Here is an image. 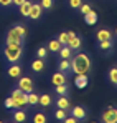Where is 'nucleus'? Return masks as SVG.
<instances>
[{"instance_id": "nucleus-1", "label": "nucleus", "mask_w": 117, "mask_h": 123, "mask_svg": "<svg viewBox=\"0 0 117 123\" xmlns=\"http://www.w3.org/2000/svg\"><path fill=\"white\" fill-rule=\"evenodd\" d=\"M71 72H74V75H87L91 72V58H89V55L79 52L74 58H71Z\"/></svg>"}, {"instance_id": "nucleus-2", "label": "nucleus", "mask_w": 117, "mask_h": 123, "mask_svg": "<svg viewBox=\"0 0 117 123\" xmlns=\"http://www.w3.org/2000/svg\"><path fill=\"white\" fill-rule=\"evenodd\" d=\"M3 57L8 63H18L23 57V43H15V42H5L3 48Z\"/></svg>"}, {"instance_id": "nucleus-3", "label": "nucleus", "mask_w": 117, "mask_h": 123, "mask_svg": "<svg viewBox=\"0 0 117 123\" xmlns=\"http://www.w3.org/2000/svg\"><path fill=\"white\" fill-rule=\"evenodd\" d=\"M25 35H26V28L23 25H15L7 32L5 42H15V43H23L25 42Z\"/></svg>"}, {"instance_id": "nucleus-4", "label": "nucleus", "mask_w": 117, "mask_h": 123, "mask_svg": "<svg viewBox=\"0 0 117 123\" xmlns=\"http://www.w3.org/2000/svg\"><path fill=\"white\" fill-rule=\"evenodd\" d=\"M10 97H12L13 102H15V108H23V106L28 105V93L21 92L20 88H15Z\"/></svg>"}, {"instance_id": "nucleus-5", "label": "nucleus", "mask_w": 117, "mask_h": 123, "mask_svg": "<svg viewBox=\"0 0 117 123\" xmlns=\"http://www.w3.org/2000/svg\"><path fill=\"white\" fill-rule=\"evenodd\" d=\"M17 88H20L21 92L25 93H30V92H35V82L31 77L25 75V77H18V82H17Z\"/></svg>"}, {"instance_id": "nucleus-6", "label": "nucleus", "mask_w": 117, "mask_h": 123, "mask_svg": "<svg viewBox=\"0 0 117 123\" xmlns=\"http://www.w3.org/2000/svg\"><path fill=\"white\" fill-rule=\"evenodd\" d=\"M101 122L104 123H117V108L116 106H107L101 113Z\"/></svg>"}, {"instance_id": "nucleus-7", "label": "nucleus", "mask_w": 117, "mask_h": 123, "mask_svg": "<svg viewBox=\"0 0 117 123\" xmlns=\"http://www.w3.org/2000/svg\"><path fill=\"white\" fill-rule=\"evenodd\" d=\"M71 50H79L81 48V45H82V42L79 38V35H76L74 32H68V43H66Z\"/></svg>"}, {"instance_id": "nucleus-8", "label": "nucleus", "mask_w": 117, "mask_h": 123, "mask_svg": "<svg viewBox=\"0 0 117 123\" xmlns=\"http://www.w3.org/2000/svg\"><path fill=\"white\" fill-rule=\"evenodd\" d=\"M21 73H23V67L20 63H10L7 68V75L12 78H18V77H21Z\"/></svg>"}, {"instance_id": "nucleus-9", "label": "nucleus", "mask_w": 117, "mask_h": 123, "mask_svg": "<svg viewBox=\"0 0 117 123\" xmlns=\"http://www.w3.org/2000/svg\"><path fill=\"white\" fill-rule=\"evenodd\" d=\"M41 13H43V7H41V3H33L31 5V8H30V13H28V18H31V20H38L40 17H41Z\"/></svg>"}, {"instance_id": "nucleus-10", "label": "nucleus", "mask_w": 117, "mask_h": 123, "mask_svg": "<svg viewBox=\"0 0 117 123\" xmlns=\"http://www.w3.org/2000/svg\"><path fill=\"white\" fill-rule=\"evenodd\" d=\"M71 115H73L76 120H86L87 111H86V108H84V106L76 105V106H73V108H71Z\"/></svg>"}, {"instance_id": "nucleus-11", "label": "nucleus", "mask_w": 117, "mask_h": 123, "mask_svg": "<svg viewBox=\"0 0 117 123\" xmlns=\"http://www.w3.org/2000/svg\"><path fill=\"white\" fill-rule=\"evenodd\" d=\"M56 106H58V108H63V110H69V108H71V103H69L68 95H58Z\"/></svg>"}, {"instance_id": "nucleus-12", "label": "nucleus", "mask_w": 117, "mask_h": 123, "mask_svg": "<svg viewBox=\"0 0 117 123\" xmlns=\"http://www.w3.org/2000/svg\"><path fill=\"white\" fill-rule=\"evenodd\" d=\"M51 83L56 86V85H61V83H66V73H63V72H56V73H53L51 75Z\"/></svg>"}, {"instance_id": "nucleus-13", "label": "nucleus", "mask_w": 117, "mask_h": 123, "mask_svg": "<svg viewBox=\"0 0 117 123\" xmlns=\"http://www.w3.org/2000/svg\"><path fill=\"white\" fill-rule=\"evenodd\" d=\"M26 118H28V113H26L25 110H21V108H15V113H13V122L21 123V122H26Z\"/></svg>"}, {"instance_id": "nucleus-14", "label": "nucleus", "mask_w": 117, "mask_h": 123, "mask_svg": "<svg viewBox=\"0 0 117 123\" xmlns=\"http://www.w3.org/2000/svg\"><path fill=\"white\" fill-rule=\"evenodd\" d=\"M58 70L63 73H68L71 72V58H61L58 63Z\"/></svg>"}, {"instance_id": "nucleus-15", "label": "nucleus", "mask_w": 117, "mask_h": 123, "mask_svg": "<svg viewBox=\"0 0 117 123\" xmlns=\"http://www.w3.org/2000/svg\"><path fill=\"white\" fill-rule=\"evenodd\" d=\"M112 32L109 30V28H101V30H97V33H96V38L99 40H109V38H112Z\"/></svg>"}, {"instance_id": "nucleus-16", "label": "nucleus", "mask_w": 117, "mask_h": 123, "mask_svg": "<svg viewBox=\"0 0 117 123\" xmlns=\"http://www.w3.org/2000/svg\"><path fill=\"white\" fill-rule=\"evenodd\" d=\"M31 5H33V2L31 0H25L21 5L18 7V10H20V15L21 17H28V13H30V8H31Z\"/></svg>"}, {"instance_id": "nucleus-17", "label": "nucleus", "mask_w": 117, "mask_h": 123, "mask_svg": "<svg viewBox=\"0 0 117 123\" xmlns=\"http://www.w3.org/2000/svg\"><path fill=\"white\" fill-rule=\"evenodd\" d=\"M87 83H89L87 75H76V78H74V85H76V88H86Z\"/></svg>"}, {"instance_id": "nucleus-18", "label": "nucleus", "mask_w": 117, "mask_h": 123, "mask_svg": "<svg viewBox=\"0 0 117 123\" xmlns=\"http://www.w3.org/2000/svg\"><path fill=\"white\" fill-rule=\"evenodd\" d=\"M112 47H114V40H112V38H109V40H99L97 42V48L102 50V52H109Z\"/></svg>"}, {"instance_id": "nucleus-19", "label": "nucleus", "mask_w": 117, "mask_h": 123, "mask_svg": "<svg viewBox=\"0 0 117 123\" xmlns=\"http://www.w3.org/2000/svg\"><path fill=\"white\" fill-rule=\"evenodd\" d=\"M31 70L36 73H41L45 70V58H36V60L31 62Z\"/></svg>"}, {"instance_id": "nucleus-20", "label": "nucleus", "mask_w": 117, "mask_h": 123, "mask_svg": "<svg viewBox=\"0 0 117 123\" xmlns=\"http://www.w3.org/2000/svg\"><path fill=\"white\" fill-rule=\"evenodd\" d=\"M51 103H53V98H51V95H50V93H43V95H40V102H38L40 106L48 108Z\"/></svg>"}, {"instance_id": "nucleus-21", "label": "nucleus", "mask_w": 117, "mask_h": 123, "mask_svg": "<svg viewBox=\"0 0 117 123\" xmlns=\"http://www.w3.org/2000/svg\"><path fill=\"white\" fill-rule=\"evenodd\" d=\"M84 22H86L87 25H96V23H97V13H96L94 10H91L89 13L84 15Z\"/></svg>"}, {"instance_id": "nucleus-22", "label": "nucleus", "mask_w": 117, "mask_h": 123, "mask_svg": "<svg viewBox=\"0 0 117 123\" xmlns=\"http://www.w3.org/2000/svg\"><path fill=\"white\" fill-rule=\"evenodd\" d=\"M61 47H63V45H61V42L56 38V40H50V42H48V47H46V48H48L50 52H53V53H58Z\"/></svg>"}, {"instance_id": "nucleus-23", "label": "nucleus", "mask_w": 117, "mask_h": 123, "mask_svg": "<svg viewBox=\"0 0 117 123\" xmlns=\"http://www.w3.org/2000/svg\"><path fill=\"white\" fill-rule=\"evenodd\" d=\"M59 58H71V55H73V50L68 47V45H63L61 48H59Z\"/></svg>"}, {"instance_id": "nucleus-24", "label": "nucleus", "mask_w": 117, "mask_h": 123, "mask_svg": "<svg viewBox=\"0 0 117 123\" xmlns=\"http://www.w3.org/2000/svg\"><path fill=\"white\" fill-rule=\"evenodd\" d=\"M107 78H109V82L112 83V85L117 86V67H112V68L107 72Z\"/></svg>"}, {"instance_id": "nucleus-25", "label": "nucleus", "mask_w": 117, "mask_h": 123, "mask_svg": "<svg viewBox=\"0 0 117 123\" xmlns=\"http://www.w3.org/2000/svg\"><path fill=\"white\" fill-rule=\"evenodd\" d=\"M46 122H48V117L43 111H38L33 115V123H46Z\"/></svg>"}, {"instance_id": "nucleus-26", "label": "nucleus", "mask_w": 117, "mask_h": 123, "mask_svg": "<svg viewBox=\"0 0 117 123\" xmlns=\"http://www.w3.org/2000/svg\"><path fill=\"white\" fill-rule=\"evenodd\" d=\"M38 102H40V95H38V93H35V92H30V93H28V105L36 106Z\"/></svg>"}, {"instance_id": "nucleus-27", "label": "nucleus", "mask_w": 117, "mask_h": 123, "mask_svg": "<svg viewBox=\"0 0 117 123\" xmlns=\"http://www.w3.org/2000/svg\"><path fill=\"white\" fill-rule=\"evenodd\" d=\"M53 115H55V118H56V120L63 122V120L66 118V115H68V110H63V108H56V111H55Z\"/></svg>"}, {"instance_id": "nucleus-28", "label": "nucleus", "mask_w": 117, "mask_h": 123, "mask_svg": "<svg viewBox=\"0 0 117 123\" xmlns=\"http://www.w3.org/2000/svg\"><path fill=\"white\" fill-rule=\"evenodd\" d=\"M55 92H56L58 95H68V85H66V83L56 85V86H55Z\"/></svg>"}, {"instance_id": "nucleus-29", "label": "nucleus", "mask_w": 117, "mask_h": 123, "mask_svg": "<svg viewBox=\"0 0 117 123\" xmlns=\"http://www.w3.org/2000/svg\"><path fill=\"white\" fill-rule=\"evenodd\" d=\"M36 57L38 58H46L48 57V48L46 47H38L36 48Z\"/></svg>"}, {"instance_id": "nucleus-30", "label": "nucleus", "mask_w": 117, "mask_h": 123, "mask_svg": "<svg viewBox=\"0 0 117 123\" xmlns=\"http://www.w3.org/2000/svg\"><path fill=\"white\" fill-rule=\"evenodd\" d=\"M40 3H41V7H43V10H50V8H53V0H40Z\"/></svg>"}, {"instance_id": "nucleus-31", "label": "nucleus", "mask_w": 117, "mask_h": 123, "mask_svg": "<svg viewBox=\"0 0 117 123\" xmlns=\"http://www.w3.org/2000/svg\"><path fill=\"white\" fill-rule=\"evenodd\" d=\"M78 10L82 13V15H86V13H89L92 8H91V5H89V3H81V7H79Z\"/></svg>"}, {"instance_id": "nucleus-32", "label": "nucleus", "mask_w": 117, "mask_h": 123, "mask_svg": "<svg viewBox=\"0 0 117 123\" xmlns=\"http://www.w3.org/2000/svg\"><path fill=\"white\" fill-rule=\"evenodd\" d=\"M3 105H5V108H7V110L15 108V102H13V98H12V97H8V98L5 100V103H3Z\"/></svg>"}, {"instance_id": "nucleus-33", "label": "nucleus", "mask_w": 117, "mask_h": 123, "mask_svg": "<svg viewBox=\"0 0 117 123\" xmlns=\"http://www.w3.org/2000/svg\"><path fill=\"white\" fill-rule=\"evenodd\" d=\"M58 40L61 42V45H66L68 43V32H61L58 35Z\"/></svg>"}, {"instance_id": "nucleus-34", "label": "nucleus", "mask_w": 117, "mask_h": 123, "mask_svg": "<svg viewBox=\"0 0 117 123\" xmlns=\"http://www.w3.org/2000/svg\"><path fill=\"white\" fill-rule=\"evenodd\" d=\"M82 3V0H69V7L71 8H79Z\"/></svg>"}, {"instance_id": "nucleus-35", "label": "nucleus", "mask_w": 117, "mask_h": 123, "mask_svg": "<svg viewBox=\"0 0 117 123\" xmlns=\"http://www.w3.org/2000/svg\"><path fill=\"white\" fill-rule=\"evenodd\" d=\"M12 3H13V0H0V7H5V8L10 7Z\"/></svg>"}, {"instance_id": "nucleus-36", "label": "nucleus", "mask_w": 117, "mask_h": 123, "mask_svg": "<svg viewBox=\"0 0 117 123\" xmlns=\"http://www.w3.org/2000/svg\"><path fill=\"white\" fill-rule=\"evenodd\" d=\"M63 122H66V123H76V122H78V120H76L74 117H66V118H64Z\"/></svg>"}, {"instance_id": "nucleus-37", "label": "nucleus", "mask_w": 117, "mask_h": 123, "mask_svg": "<svg viewBox=\"0 0 117 123\" xmlns=\"http://www.w3.org/2000/svg\"><path fill=\"white\" fill-rule=\"evenodd\" d=\"M25 0H13V5H17V7H20L21 3H23Z\"/></svg>"}, {"instance_id": "nucleus-38", "label": "nucleus", "mask_w": 117, "mask_h": 123, "mask_svg": "<svg viewBox=\"0 0 117 123\" xmlns=\"http://www.w3.org/2000/svg\"><path fill=\"white\" fill-rule=\"evenodd\" d=\"M114 33H116V37H117V28H116V32H114Z\"/></svg>"}]
</instances>
